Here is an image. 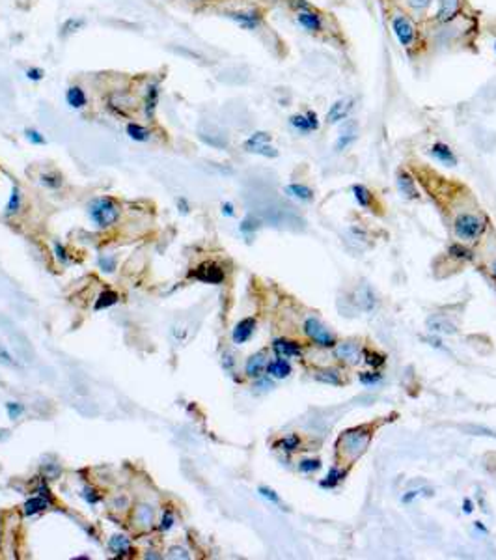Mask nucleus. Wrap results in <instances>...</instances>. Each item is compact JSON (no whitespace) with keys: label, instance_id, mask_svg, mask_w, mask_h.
<instances>
[{"label":"nucleus","instance_id":"43","mask_svg":"<svg viewBox=\"0 0 496 560\" xmlns=\"http://www.w3.org/2000/svg\"><path fill=\"white\" fill-rule=\"evenodd\" d=\"M99 267H101V271H105V273H114L116 258L114 256H103V258H99Z\"/></svg>","mask_w":496,"mask_h":560},{"label":"nucleus","instance_id":"47","mask_svg":"<svg viewBox=\"0 0 496 560\" xmlns=\"http://www.w3.org/2000/svg\"><path fill=\"white\" fill-rule=\"evenodd\" d=\"M24 135H27L28 140L32 142V144H36V146H43L45 142H47V140H45V136L41 135L39 131H36V129H27V131H24Z\"/></svg>","mask_w":496,"mask_h":560},{"label":"nucleus","instance_id":"24","mask_svg":"<svg viewBox=\"0 0 496 560\" xmlns=\"http://www.w3.org/2000/svg\"><path fill=\"white\" fill-rule=\"evenodd\" d=\"M285 194L293 196L300 202H311L314 200V190L310 187L302 185V183H291V185L285 187Z\"/></svg>","mask_w":496,"mask_h":560},{"label":"nucleus","instance_id":"49","mask_svg":"<svg viewBox=\"0 0 496 560\" xmlns=\"http://www.w3.org/2000/svg\"><path fill=\"white\" fill-rule=\"evenodd\" d=\"M239 230L243 232V234H252L254 230H257V221L256 218H252V217H246L243 223H241Z\"/></svg>","mask_w":496,"mask_h":560},{"label":"nucleus","instance_id":"33","mask_svg":"<svg viewBox=\"0 0 496 560\" xmlns=\"http://www.w3.org/2000/svg\"><path fill=\"white\" fill-rule=\"evenodd\" d=\"M116 303H118V294H114V291H103L97 297V301H95V310L109 308V306L116 305Z\"/></svg>","mask_w":496,"mask_h":560},{"label":"nucleus","instance_id":"40","mask_svg":"<svg viewBox=\"0 0 496 560\" xmlns=\"http://www.w3.org/2000/svg\"><path fill=\"white\" fill-rule=\"evenodd\" d=\"M358 379H360V383L371 386V385H377V383L382 379V375L379 374V372H364V374L358 375Z\"/></svg>","mask_w":496,"mask_h":560},{"label":"nucleus","instance_id":"39","mask_svg":"<svg viewBox=\"0 0 496 560\" xmlns=\"http://www.w3.org/2000/svg\"><path fill=\"white\" fill-rule=\"evenodd\" d=\"M252 153H257V155H263V157H276L278 155V150L273 148L271 144H259L252 150Z\"/></svg>","mask_w":496,"mask_h":560},{"label":"nucleus","instance_id":"22","mask_svg":"<svg viewBox=\"0 0 496 560\" xmlns=\"http://www.w3.org/2000/svg\"><path fill=\"white\" fill-rule=\"evenodd\" d=\"M157 105H159V86L157 84H149L146 92V99H144V112H146V116L149 120L155 116Z\"/></svg>","mask_w":496,"mask_h":560},{"label":"nucleus","instance_id":"20","mask_svg":"<svg viewBox=\"0 0 496 560\" xmlns=\"http://www.w3.org/2000/svg\"><path fill=\"white\" fill-rule=\"evenodd\" d=\"M398 189L405 198H410V200L420 198V192L416 189V183H414V180H412V176L407 174V172H401V174L398 176Z\"/></svg>","mask_w":496,"mask_h":560},{"label":"nucleus","instance_id":"17","mask_svg":"<svg viewBox=\"0 0 496 560\" xmlns=\"http://www.w3.org/2000/svg\"><path fill=\"white\" fill-rule=\"evenodd\" d=\"M429 153H431V157H435L436 161H440V163L446 164V166H455V164H457L455 153H453L452 148L448 146V144H444V142H436V144H433Z\"/></svg>","mask_w":496,"mask_h":560},{"label":"nucleus","instance_id":"8","mask_svg":"<svg viewBox=\"0 0 496 560\" xmlns=\"http://www.w3.org/2000/svg\"><path fill=\"white\" fill-rule=\"evenodd\" d=\"M463 10V0H438V10H436L435 21L436 22H452Z\"/></svg>","mask_w":496,"mask_h":560},{"label":"nucleus","instance_id":"27","mask_svg":"<svg viewBox=\"0 0 496 560\" xmlns=\"http://www.w3.org/2000/svg\"><path fill=\"white\" fill-rule=\"evenodd\" d=\"M127 135H129V138H133V140L146 142V140H149L151 133H149V129L144 127V125L137 124V121H131V124H127Z\"/></svg>","mask_w":496,"mask_h":560},{"label":"nucleus","instance_id":"58","mask_svg":"<svg viewBox=\"0 0 496 560\" xmlns=\"http://www.w3.org/2000/svg\"><path fill=\"white\" fill-rule=\"evenodd\" d=\"M472 510H474V504H472V500H470V499H464V502H463V512H464V514H472Z\"/></svg>","mask_w":496,"mask_h":560},{"label":"nucleus","instance_id":"37","mask_svg":"<svg viewBox=\"0 0 496 560\" xmlns=\"http://www.w3.org/2000/svg\"><path fill=\"white\" fill-rule=\"evenodd\" d=\"M151 519H153V514H151V510H149V506H140L137 512V521L140 523V525L149 527V525H151Z\"/></svg>","mask_w":496,"mask_h":560},{"label":"nucleus","instance_id":"9","mask_svg":"<svg viewBox=\"0 0 496 560\" xmlns=\"http://www.w3.org/2000/svg\"><path fill=\"white\" fill-rule=\"evenodd\" d=\"M192 277L198 278L200 282L222 284V280H224V271L217 265V263H211V261H207V263H202V265L198 267L196 271L192 273Z\"/></svg>","mask_w":496,"mask_h":560},{"label":"nucleus","instance_id":"14","mask_svg":"<svg viewBox=\"0 0 496 560\" xmlns=\"http://www.w3.org/2000/svg\"><path fill=\"white\" fill-rule=\"evenodd\" d=\"M427 329H429L433 334H455V331H457V327H455V323H452V321L448 320V318H444V315L440 314H433L427 320Z\"/></svg>","mask_w":496,"mask_h":560},{"label":"nucleus","instance_id":"7","mask_svg":"<svg viewBox=\"0 0 496 560\" xmlns=\"http://www.w3.org/2000/svg\"><path fill=\"white\" fill-rule=\"evenodd\" d=\"M289 125L297 129L299 133L306 135V133H311V131L319 129V118L314 110H308L306 114H293L289 118Z\"/></svg>","mask_w":496,"mask_h":560},{"label":"nucleus","instance_id":"15","mask_svg":"<svg viewBox=\"0 0 496 560\" xmlns=\"http://www.w3.org/2000/svg\"><path fill=\"white\" fill-rule=\"evenodd\" d=\"M356 136H358V124H356V120H349L347 124L344 125L342 133L338 135V140H336V152H344V150H347V148H349L351 144L356 140Z\"/></svg>","mask_w":496,"mask_h":560},{"label":"nucleus","instance_id":"51","mask_svg":"<svg viewBox=\"0 0 496 560\" xmlns=\"http://www.w3.org/2000/svg\"><path fill=\"white\" fill-rule=\"evenodd\" d=\"M24 75H27V79H30V81L39 82V81H43L45 73H43V69H41V67H28Z\"/></svg>","mask_w":496,"mask_h":560},{"label":"nucleus","instance_id":"57","mask_svg":"<svg viewBox=\"0 0 496 560\" xmlns=\"http://www.w3.org/2000/svg\"><path fill=\"white\" fill-rule=\"evenodd\" d=\"M177 206H179L181 213H189V202L185 198H177Z\"/></svg>","mask_w":496,"mask_h":560},{"label":"nucleus","instance_id":"26","mask_svg":"<svg viewBox=\"0 0 496 560\" xmlns=\"http://www.w3.org/2000/svg\"><path fill=\"white\" fill-rule=\"evenodd\" d=\"M109 549L114 553V555H127L129 551H131V542H129V538H125V536H121V534H116V536H112L109 542Z\"/></svg>","mask_w":496,"mask_h":560},{"label":"nucleus","instance_id":"4","mask_svg":"<svg viewBox=\"0 0 496 560\" xmlns=\"http://www.w3.org/2000/svg\"><path fill=\"white\" fill-rule=\"evenodd\" d=\"M392 32L398 38L399 45L403 49H410L416 43V27L414 22L410 21V17H407L405 13L398 11L392 15Z\"/></svg>","mask_w":496,"mask_h":560},{"label":"nucleus","instance_id":"55","mask_svg":"<svg viewBox=\"0 0 496 560\" xmlns=\"http://www.w3.org/2000/svg\"><path fill=\"white\" fill-rule=\"evenodd\" d=\"M93 493H95V491H93V490H84V493H82V497H84V499H86L88 502H92V504H95V502H97V500H99V497H97V495H93Z\"/></svg>","mask_w":496,"mask_h":560},{"label":"nucleus","instance_id":"52","mask_svg":"<svg viewBox=\"0 0 496 560\" xmlns=\"http://www.w3.org/2000/svg\"><path fill=\"white\" fill-rule=\"evenodd\" d=\"M172 527H174V514L170 510H166L163 516V521L159 525V528H161V530H170Z\"/></svg>","mask_w":496,"mask_h":560},{"label":"nucleus","instance_id":"5","mask_svg":"<svg viewBox=\"0 0 496 560\" xmlns=\"http://www.w3.org/2000/svg\"><path fill=\"white\" fill-rule=\"evenodd\" d=\"M304 332L306 336L310 338L311 342L319 346V348H334L336 346V338L332 332H328L325 329L321 321H317L316 318H308L304 323Z\"/></svg>","mask_w":496,"mask_h":560},{"label":"nucleus","instance_id":"13","mask_svg":"<svg viewBox=\"0 0 496 560\" xmlns=\"http://www.w3.org/2000/svg\"><path fill=\"white\" fill-rule=\"evenodd\" d=\"M354 301H356L358 308H362L364 312H371L377 305V295L371 286L362 284V286H358V289L354 291Z\"/></svg>","mask_w":496,"mask_h":560},{"label":"nucleus","instance_id":"36","mask_svg":"<svg viewBox=\"0 0 496 560\" xmlns=\"http://www.w3.org/2000/svg\"><path fill=\"white\" fill-rule=\"evenodd\" d=\"M450 254H452L453 258H459V260H466V261H470L472 258H474V256H472V252H470L468 249H464L463 245H457V243L450 247Z\"/></svg>","mask_w":496,"mask_h":560},{"label":"nucleus","instance_id":"12","mask_svg":"<svg viewBox=\"0 0 496 560\" xmlns=\"http://www.w3.org/2000/svg\"><path fill=\"white\" fill-rule=\"evenodd\" d=\"M336 357L347 364H358L362 360V349L356 342H342L336 346Z\"/></svg>","mask_w":496,"mask_h":560},{"label":"nucleus","instance_id":"3","mask_svg":"<svg viewBox=\"0 0 496 560\" xmlns=\"http://www.w3.org/2000/svg\"><path fill=\"white\" fill-rule=\"evenodd\" d=\"M370 439H371L370 433L358 428V430L345 431L344 435H342V439H340V445H344L345 456L349 457V459H358L364 454L366 448H368V445H370Z\"/></svg>","mask_w":496,"mask_h":560},{"label":"nucleus","instance_id":"61","mask_svg":"<svg viewBox=\"0 0 496 560\" xmlns=\"http://www.w3.org/2000/svg\"><path fill=\"white\" fill-rule=\"evenodd\" d=\"M491 273H492V277L496 278V261H494V263H492V265H491Z\"/></svg>","mask_w":496,"mask_h":560},{"label":"nucleus","instance_id":"53","mask_svg":"<svg viewBox=\"0 0 496 560\" xmlns=\"http://www.w3.org/2000/svg\"><path fill=\"white\" fill-rule=\"evenodd\" d=\"M53 247H55L56 258L66 263V261L69 260V258H67V252H66V249H64V245H62V243H58V241H55V245H53Z\"/></svg>","mask_w":496,"mask_h":560},{"label":"nucleus","instance_id":"6","mask_svg":"<svg viewBox=\"0 0 496 560\" xmlns=\"http://www.w3.org/2000/svg\"><path fill=\"white\" fill-rule=\"evenodd\" d=\"M354 107V99L353 98H342L338 101H334L332 107L328 109L327 116H325V121L328 125L332 124H340V121L347 120V116L351 114V110Z\"/></svg>","mask_w":496,"mask_h":560},{"label":"nucleus","instance_id":"34","mask_svg":"<svg viewBox=\"0 0 496 560\" xmlns=\"http://www.w3.org/2000/svg\"><path fill=\"white\" fill-rule=\"evenodd\" d=\"M362 359L366 360V364L373 366V368H379V366L384 364V355L375 353L371 349H362Z\"/></svg>","mask_w":496,"mask_h":560},{"label":"nucleus","instance_id":"50","mask_svg":"<svg viewBox=\"0 0 496 560\" xmlns=\"http://www.w3.org/2000/svg\"><path fill=\"white\" fill-rule=\"evenodd\" d=\"M0 362L6 366H17V360L13 359V355H11L2 344H0Z\"/></svg>","mask_w":496,"mask_h":560},{"label":"nucleus","instance_id":"44","mask_svg":"<svg viewBox=\"0 0 496 560\" xmlns=\"http://www.w3.org/2000/svg\"><path fill=\"white\" fill-rule=\"evenodd\" d=\"M420 495H431V490L427 488V490H412V491H409V493H405V495L401 497V502H403V504H410L412 500L418 499Z\"/></svg>","mask_w":496,"mask_h":560},{"label":"nucleus","instance_id":"48","mask_svg":"<svg viewBox=\"0 0 496 560\" xmlns=\"http://www.w3.org/2000/svg\"><path fill=\"white\" fill-rule=\"evenodd\" d=\"M433 0H405V4L409 6L412 11H425L431 6Z\"/></svg>","mask_w":496,"mask_h":560},{"label":"nucleus","instance_id":"35","mask_svg":"<svg viewBox=\"0 0 496 560\" xmlns=\"http://www.w3.org/2000/svg\"><path fill=\"white\" fill-rule=\"evenodd\" d=\"M278 446L282 448L283 452H295L300 446V437L295 435V433H293V435L283 437V439L278 443Z\"/></svg>","mask_w":496,"mask_h":560},{"label":"nucleus","instance_id":"54","mask_svg":"<svg viewBox=\"0 0 496 560\" xmlns=\"http://www.w3.org/2000/svg\"><path fill=\"white\" fill-rule=\"evenodd\" d=\"M291 6H293L297 11H304V10H311V6L308 0H289Z\"/></svg>","mask_w":496,"mask_h":560},{"label":"nucleus","instance_id":"41","mask_svg":"<svg viewBox=\"0 0 496 560\" xmlns=\"http://www.w3.org/2000/svg\"><path fill=\"white\" fill-rule=\"evenodd\" d=\"M299 469H300V473H314V471H319V469H321V461H319V459H302Z\"/></svg>","mask_w":496,"mask_h":560},{"label":"nucleus","instance_id":"10","mask_svg":"<svg viewBox=\"0 0 496 560\" xmlns=\"http://www.w3.org/2000/svg\"><path fill=\"white\" fill-rule=\"evenodd\" d=\"M297 22L300 27L304 28L306 32L310 34H317L323 30V19L321 15L314 10H304V11H297Z\"/></svg>","mask_w":496,"mask_h":560},{"label":"nucleus","instance_id":"31","mask_svg":"<svg viewBox=\"0 0 496 560\" xmlns=\"http://www.w3.org/2000/svg\"><path fill=\"white\" fill-rule=\"evenodd\" d=\"M269 142H271V135L265 133V131H257V133H254L252 136L246 138L245 148L248 150V152H252L256 146H259V144H269Z\"/></svg>","mask_w":496,"mask_h":560},{"label":"nucleus","instance_id":"29","mask_svg":"<svg viewBox=\"0 0 496 560\" xmlns=\"http://www.w3.org/2000/svg\"><path fill=\"white\" fill-rule=\"evenodd\" d=\"M353 194H354V200L358 202V206H362L364 209H370L371 204H373V194L368 190V187L353 185Z\"/></svg>","mask_w":496,"mask_h":560},{"label":"nucleus","instance_id":"2","mask_svg":"<svg viewBox=\"0 0 496 560\" xmlns=\"http://www.w3.org/2000/svg\"><path fill=\"white\" fill-rule=\"evenodd\" d=\"M453 230H455V235H457L459 239L474 241L483 234V221H481L478 215L463 213V215H459V217L455 218Z\"/></svg>","mask_w":496,"mask_h":560},{"label":"nucleus","instance_id":"62","mask_svg":"<svg viewBox=\"0 0 496 560\" xmlns=\"http://www.w3.org/2000/svg\"><path fill=\"white\" fill-rule=\"evenodd\" d=\"M494 51H496V41H494Z\"/></svg>","mask_w":496,"mask_h":560},{"label":"nucleus","instance_id":"28","mask_svg":"<svg viewBox=\"0 0 496 560\" xmlns=\"http://www.w3.org/2000/svg\"><path fill=\"white\" fill-rule=\"evenodd\" d=\"M345 476H347V471H345V469L332 467L330 471H328L327 476L321 480V488H336V485H338L340 482L345 478Z\"/></svg>","mask_w":496,"mask_h":560},{"label":"nucleus","instance_id":"30","mask_svg":"<svg viewBox=\"0 0 496 560\" xmlns=\"http://www.w3.org/2000/svg\"><path fill=\"white\" fill-rule=\"evenodd\" d=\"M316 379L321 381V383H327V385H334V386H340V385H342V377H340V372L338 370H332V368L317 372V374H316Z\"/></svg>","mask_w":496,"mask_h":560},{"label":"nucleus","instance_id":"46","mask_svg":"<svg viewBox=\"0 0 496 560\" xmlns=\"http://www.w3.org/2000/svg\"><path fill=\"white\" fill-rule=\"evenodd\" d=\"M41 183H43L45 187H50V189H58V187L62 185V180H60V176H56V174H43L41 176Z\"/></svg>","mask_w":496,"mask_h":560},{"label":"nucleus","instance_id":"60","mask_svg":"<svg viewBox=\"0 0 496 560\" xmlns=\"http://www.w3.org/2000/svg\"><path fill=\"white\" fill-rule=\"evenodd\" d=\"M474 527L478 528V530H481V532H483V534H487V532H489V530H487V527H485V525H481L480 521H476V523H474Z\"/></svg>","mask_w":496,"mask_h":560},{"label":"nucleus","instance_id":"32","mask_svg":"<svg viewBox=\"0 0 496 560\" xmlns=\"http://www.w3.org/2000/svg\"><path fill=\"white\" fill-rule=\"evenodd\" d=\"M19 209H21V190H19V187H13V189H11V194H10V200H8V206H6V215L11 217V215H15Z\"/></svg>","mask_w":496,"mask_h":560},{"label":"nucleus","instance_id":"1","mask_svg":"<svg viewBox=\"0 0 496 560\" xmlns=\"http://www.w3.org/2000/svg\"><path fill=\"white\" fill-rule=\"evenodd\" d=\"M88 213H90V218L97 224L99 228H109L120 217V207L109 196H99V198L90 202Z\"/></svg>","mask_w":496,"mask_h":560},{"label":"nucleus","instance_id":"11","mask_svg":"<svg viewBox=\"0 0 496 560\" xmlns=\"http://www.w3.org/2000/svg\"><path fill=\"white\" fill-rule=\"evenodd\" d=\"M228 17L231 21L237 22L241 28H245V30H256V28L262 25V15H259V11H254V10L231 11V13H228Z\"/></svg>","mask_w":496,"mask_h":560},{"label":"nucleus","instance_id":"56","mask_svg":"<svg viewBox=\"0 0 496 560\" xmlns=\"http://www.w3.org/2000/svg\"><path fill=\"white\" fill-rule=\"evenodd\" d=\"M222 213L226 215V217H233V215H235L233 204H231V202H224V204H222Z\"/></svg>","mask_w":496,"mask_h":560},{"label":"nucleus","instance_id":"16","mask_svg":"<svg viewBox=\"0 0 496 560\" xmlns=\"http://www.w3.org/2000/svg\"><path fill=\"white\" fill-rule=\"evenodd\" d=\"M254 329H256V320L254 318H245V320H241L237 325H235L233 329V334H231V338H233V342L235 344H245L250 340V336L254 334Z\"/></svg>","mask_w":496,"mask_h":560},{"label":"nucleus","instance_id":"21","mask_svg":"<svg viewBox=\"0 0 496 560\" xmlns=\"http://www.w3.org/2000/svg\"><path fill=\"white\" fill-rule=\"evenodd\" d=\"M66 101L71 109H84L88 103V98L81 86H71L66 92Z\"/></svg>","mask_w":496,"mask_h":560},{"label":"nucleus","instance_id":"25","mask_svg":"<svg viewBox=\"0 0 496 560\" xmlns=\"http://www.w3.org/2000/svg\"><path fill=\"white\" fill-rule=\"evenodd\" d=\"M50 502L53 500L47 499V497H32V499H28L27 502H24V516H34V514H38V512H43L45 508H49Z\"/></svg>","mask_w":496,"mask_h":560},{"label":"nucleus","instance_id":"18","mask_svg":"<svg viewBox=\"0 0 496 560\" xmlns=\"http://www.w3.org/2000/svg\"><path fill=\"white\" fill-rule=\"evenodd\" d=\"M273 349L276 351L278 357H300L302 355V349L297 342H291V340H283V338H278L273 342Z\"/></svg>","mask_w":496,"mask_h":560},{"label":"nucleus","instance_id":"45","mask_svg":"<svg viewBox=\"0 0 496 560\" xmlns=\"http://www.w3.org/2000/svg\"><path fill=\"white\" fill-rule=\"evenodd\" d=\"M82 27H84V19H81V17L67 19L66 25H64V34L75 32V30H79V28H82Z\"/></svg>","mask_w":496,"mask_h":560},{"label":"nucleus","instance_id":"38","mask_svg":"<svg viewBox=\"0 0 496 560\" xmlns=\"http://www.w3.org/2000/svg\"><path fill=\"white\" fill-rule=\"evenodd\" d=\"M257 493H259V495H262L263 499L271 500V502H273V504H278V506H282V499H280V497H278V493H276V491H274V490H271V488H265V485H262V488H259V490H257Z\"/></svg>","mask_w":496,"mask_h":560},{"label":"nucleus","instance_id":"19","mask_svg":"<svg viewBox=\"0 0 496 560\" xmlns=\"http://www.w3.org/2000/svg\"><path fill=\"white\" fill-rule=\"evenodd\" d=\"M245 370H246V375L248 377H262V374L265 370H267V357H265V353H256V355H252L250 359L246 360V366H245Z\"/></svg>","mask_w":496,"mask_h":560},{"label":"nucleus","instance_id":"42","mask_svg":"<svg viewBox=\"0 0 496 560\" xmlns=\"http://www.w3.org/2000/svg\"><path fill=\"white\" fill-rule=\"evenodd\" d=\"M6 411H8V417L13 420V419H19V417L24 413V407L17 402H8L6 403Z\"/></svg>","mask_w":496,"mask_h":560},{"label":"nucleus","instance_id":"59","mask_svg":"<svg viewBox=\"0 0 496 560\" xmlns=\"http://www.w3.org/2000/svg\"><path fill=\"white\" fill-rule=\"evenodd\" d=\"M175 556H181V558H189V555H187L183 549H172V553H170V558H175Z\"/></svg>","mask_w":496,"mask_h":560},{"label":"nucleus","instance_id":"23","mask_svg":"<svg viewBox=\"0 0 496 560\" xmlns=\"http://www.w3.org/2000/svg\"><path fill=\"white\" fill-rule=\"evenodd\" d=\"M267 374L271 377H276V379H283L291 374V366H289L288 360L283 359H274L271 362H267Z\"/></svg>","mask_w":496,"mask_h":560}]
</instances>
